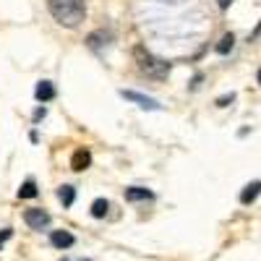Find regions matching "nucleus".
I'll use <instances>...</instances> for the list:
<instances>
[{
    "mask_svg": "<svg viewBox=\"0 0 261 261\" xmlns=\"http://www.w3.org/2000/svg\"><path fill=\"white\" fill-rule=\"evenodd\" d=\"M39 118H45V107H39V110L34 113V120H39Z\"/></svg>",
    "mask_w": 261,
    "mask_h": 261,
    "instance_id": "obj_18",
    "label": "nucleus"
},
{
    "mask_svg": "<svg viewBox=\"0 0 261 261\" xmlns=\"http://www.w3.org/2000/svg\"><path fill=\"white\" fill-rule=\"evenodd\" d=\"M125 99H130V102H136L139 107H144V110H160V105H157V99H151V97H144V94H139V92H120Z\"/></svg>",
    "mask_w": 261,
    "mask_h": 261,
    "instance_id": "obj_4",
    "label": "nucleus"
},
{
    "mask_svg": "<svg viewBox=\"0 0 261 261\" xmlns=\"http://www.w3.org/2000/svg\"><path fill=\"white\" fill-rule=\"evenodd\" d=\"M58 196H60L63 206H71V204L76 201V188H73V186H63V188L58 191Z\"/></svg>",
    "mask_w": 261,
    "mask_h": 261,
    "instance_id": "obj_11",
    "label": "nucleus"
},
{
    "mask_svg": "<svg viewBox=\"0 0 261 261\" xmlns=\"http://www.w3.org/2000/svg\"><path fill=\"white\" fill-rule=\"evenodd\" d=\"M37 196V186H34V180H27L24 186L18 188V199H34Z\"/></svg>",
    "mask_w": 261,
    "mask_h": 261,
    "instance_id": "obj_12",
    "label": "nucleus"
},
{
    "mask_svg": "<svg viewBox=\"0 0 261 261\" xmlns=\"http://www.w3.org/2000/svg\"><path fill=\"white\" fill-rule=\"evenodd\" d=\"M107 209H110V204H107L105 199H97V201L92 204V217H97V220H99V217L107 214Z\"/></svg>",
    "mask_w": 261,
    "mask_h": 261,
    "instance_id": "obj_14",
    "label": "nucleus"
},
{
    "mask_svg": "<svg viewBox=\"0 0 261 261\" xmlns=\"http://www.w3.org/2000/svg\"><path fill=\"white\" fill-rule=\"evenodd\" d=\"M11 235H13V230L11 227H6V230H0V248H3L8 241H11Z\"/></svg>",
    "mask_w": 261,
    "mask_h": 261,
    "instance_id": "obj_15",
    "label": "nucleus"
},
{
    "mask_svg": "<svg viewBox=\"0 0 261 261\" xmlns=\"http://www.w3.org/2000/svg\"><path fill=\"white\" fill-rule=\"evenodd\" d=\"M50 13L58 24L73 29L84 21L86 6H84V0H50Z\"/></svg>",
    "mask_w": 261,
    "mask_h": 261,
    "instance_id": "obj_1",
    "label": "nucleus"
},
{
    "mask_svg": "<svg viewBox=\"0 0 261 261\" xmlns=\"http://www.w3.org/2000/svg\"><path fill=\"white\" fill-rule=\"evenodd\" d=\"M50 243H53L55 248H71V246H73V235L65 232V230H55V232L50 235Z\"/></svg>",
    "mask_w": 261,
    "mask_h": 261,
    "instance_id": "obj_6",
    "label": "nucleus"
},
{
    "mask_svg": "<svg viewBox=\"0 0 261 261\" xmlns=\"http://www.w3.org/2000/svg\"><path fill=\"white\" fill-rule=\"evenodd\" d=\"M261 193V180H253V183H248L243 191H241V204H251V201H256V196Z\"/></svg>",
    "mask_w": 261,
    "mask_h": 261,
    "instance_id": "obj_8",
    "label": "nucleus"
},
{
    "mask_svg": "<svg viewBox=\"0 0 261 261\" xmlns=\"http://www.w3.org/2000/svg\"><path fill=\"white\" fill-rule=\"evenodd\" d=\"M151 196H154V193H151V191H146V188H128L125 191V201H149L151 199Z\"/></svg>",
    "mask_w": 261,
    "mask_h": 261,
    "instance_id": "obj_9",
    "label": "nucleus"
},
{
    "mask_svg": "<svg viewBox=\"0 0 261 261\" xmlns=\"http://www.w3.org/2000/svg\"><path fill=\"white\" fill-rule=\"evenodd\" d=\"M34 97H37L39 102H50V99L55 97V86H53L50 81H39L37 89H34Z\"/></svg>",
    "mask_w": 261,
    "mask_h": 261,
    "instance_id": "obj_7",
    "label": "nucleus"
},
{
    "mask_svg": "<svg viewBox=\"0 0 261 261\" xmlns=\"http://www.w3.org/2000/svg\"><path fill=\"white\" fill-rule=\"evenodd\" d=\"M258 84H261V71H258Z\"/></svg>",
    "mask_w": 261,
    "mask_h": 261,
    "instance_id": "obj_19",
    "label": "nucleus"
},
{
    "mask_svg": "<svg viewBox=\"0 0 261 261\" xmlns=\"http://www.w3.org/2000/svg\"><path fill=\"white\" fill-rule=\"evenodd\" d=\"M86 42H89V47L99 50L102 45H107V42H110V32H92L89 37H86Z\"/></svg>",
    "mask_w": 261,
    "mask_h": 261,
    "instance_id": "obj_10",
    "label": "nucleus"
},
{
    "mask_svg": "<svg viewBox=\"0 0 261 261\" xmlns=\"http://www.w3.org/2000/svg\"><path fill=\"white\" fill-rule=\"evenodd\" d=\"M24 222L34 230H42L45 225H50V214L45 209H27L24 212Z\"/></svg>",
    "mask_w": 261,
    "mask_h": 261,
    "instance_id": "obj_3",
    "label": "nucleus"
},
{
    "mask_svg": "<svg viewBox=\"0 0 261 261\" xmlns=\"http://www.w3.org/2000/svg\"><path fill=\"white\" fill-rule=\"evenodd\" d=\"M60 261H68V258H60Z\"/></svg>",
    "mask_w": 261,
    "mask_h": 261,
    "instance_id": "obj_20",
    "label": "nucleus"
},
{
    "mask_svg": "<svg viewBox=\"0 0 261 261\" xmlns=\"http://www.w3.org/2000/svg\"><path fill=\"white\" fill-rule=\"evenodd\" d=\"M232 45H235V37H232V34H225V37L220 39V45H217V53H220V55H227V53L232 50Z\"/></svg>",
    "mask_w": 261,
    "mask_h": 261,
    "instance_id": "obj_13",
    "label": "nucleus"
},
{
    "mask_svg": "<svg viewBox=\"0 0 261 261\" xmlns=\"http://www.w3.org/2000/svg\"><path fill=\"white\" fill-rule=\"evenodd\" d=\"M230 3H232V0H217V6H220V8H230Z\"/></svg>",
    "mask_w": 261,
    "mask_h": 261,
    "instance_id": "obj_17",
    "label": "nucleus"
},
{
    "mask_svg": "<svg viewBox=\"0 0 261 261\" xmlns=\"http://www.w3.org/2000/svg\"><path fill=\"white\" fill-rule=\"evenodd\" d=\"M232 99H235V97H232V94H227V97H220V99H217V105L225 107V105H227V102H232Z\"/></svg>",
    "mask_w": 261,
    "mask_h": 261,
    "instance_id": "obj_16",
    "label": "nucleus"
},
{
    "mask_svg": "<svg viewBox=\"0 0 261 261\" xmlns=\"http://www.w3.org/2000/svg\"><path fill=\"white\" fill-rule=\"evenodd\" d=\"M92 165V154L86 149H79V151H73V157H71V167L76 170V172H81V170H86Z\"/></svg>",
    "mask_w": 261,
    "mask_h": 261,
    "instance_id": "obj_5",
    "label": "nucleus"
},
{
    "mask_svg": "<svg viewBox=\"0 0 261 261\" xmlns=\"http://www.w3.org/2000/svg\"><path fill=\"white\" fill-rule=\"evenodd\" d=\"M134 58H136V63H139V71L146 73L149 79H165V76L170 73V65H167L165 60L154 58V55H151L149 50H144V47H134Z\"/></svg>",
    "mask_w": 261,
    "mask_h": 261,
    "instance_id": "obj_2",
    "label": "nucleus"
}]
</instances>
